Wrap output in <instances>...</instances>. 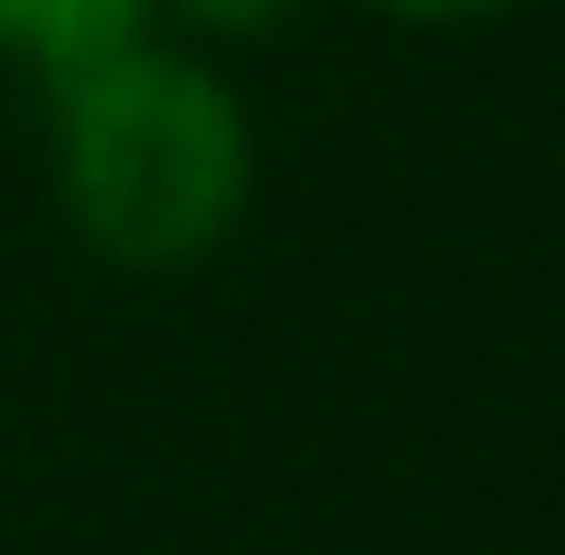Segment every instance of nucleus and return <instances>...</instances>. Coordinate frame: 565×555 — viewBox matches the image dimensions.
I'll use <instances>...</instances> for the list:
<instances>
[{
	"instance_id": "f03ea898",
	"label": "nucleus",
	"mask_w": 565,
	"mask_h": 555,
	"mask_svg": "<svg viewBox=\"0 0 565 555\" xmlns=\"http://www.w3.org/2000/svg\"><path fill=\"white\" fill-rule=\"evenodd\" d=\"M149 20H159V0H0V50L50 79L70 60H99V50L139 40Z\"/></svg>"
},
{
	"instance_id": "20e7f679",
	"label": "nucleus",
	"mask_w": 565,
	"mask_h": 555,
	"mask_svg": "<svg viewBox=\"0 0 565 555\" xmlns=\"http://www.w3.org/2000/svg\"><path fill=\"white\" fill-rule=\"evenodd\" d=\"M377 20H407V30H457V20H497L516 0H367Z\"/></svg>"
},
{
	"instance_id": "7ed1b4c3",
	"label": "nucleus",
	"mask_w": 565,
	"mask_h": 555,
	"mask_svg": "<svg viewBox=\"0 0 565 555\" xmlns=\"http://www.w3.org/2000/svg\"><path fill=\"white\" fill-rule=\"evenodd\" d=\"M159 10H179V20L209 30V40H258V30H278L298 0H159Z\"/></svg>"
},
{
	"instance_id": "f257e3e1",
	"label": "nucleus",
	"mask_w": 565,
	"mask_h": 555,
	"mask_svg": "<svg viewBox=\"0 0 565 555\" xmlns=\"http://www.w3.org/2000/svg\"><path fill=\"white\" fill-rule=\"evenodd\" d=\"M40 89H50V179L89 258L129 278H189L238 238L258 199V129L209 60L139 30L99 60L50 70Z\"/></svg>"
}]
</instances>
